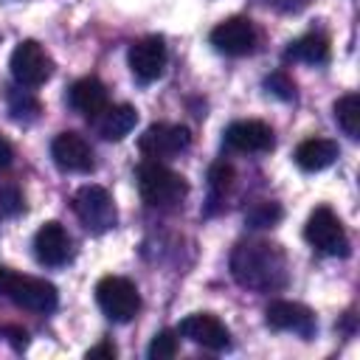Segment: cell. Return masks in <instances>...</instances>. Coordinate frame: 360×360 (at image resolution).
Masks as SVG:
<instances>
[{
	"label": "cell",
	"instance_id": "cell-1",
	"mask_svg": "<svg viewBox=\"0 0 360 360\" xmlns=\"http://www.w3.org/2000/svg\"><path fill=\"white\" fill-rule=\"evenodd\" d=\"M231 276L256 292L281 290L287 284L284 250L270 242H239L231 253Z\"/></svg>",
	"mask_w": 360,
	"mask_h": 360
},
{
	"label": "cell",
	"instance_id": "cell-2",
	"mask_svg": "<svg viewBox=\"0 0 360 360\" xmlns=\"http://www.w3.org/2000/svg\"><path fill=\"white\" fill-rule=\"evenodd\" d=\"M135 177H138L141 200L146 205H152V208H174L188 194V183L183 180V174H177L174 169H169L158 158L143 160L138 166Z\"/></svg>",
	"mask_w": 360,
	"mask_h": 360
},
{
	"label": "cell",
	"instance_id": "cell-3",
	"mask_svg": "<svg viewBox=\"0 0 360 360\" xmlns=\"http://www.w3.org/2000/svg\"><path fill=\"white\" fill-rule=\"evenodd\" d=\"M96 301H98V309L110 321H115V323L132 321L138 315V309H141L138 287L129 278H124V276H104V278H98Z\"/></svg>",
	"mask_w": 360,
	"mask_h": 360
},
{
	"label": "cell",
	"instance_id": "cell-4",
	"mask_svg": "<svg viewBox=\"0 0 360 360\" xmlns=\"http://www.w3.org/2000/svg\"><path fill=\"white\" fill-rule=\"evenodd\" d=\"M304 239H307L315 250H321V253H326V256H346V253H349V236H346V231H343V222H340L338 214H335L332 208H326V205H318V208L309 214V219H307V225H304Z\"/></svg>",
	"mask_w": 360,
	"mask_h": 360
},
{
	"label": "cell",
	"instance_id": "cell-5",
	"mask_svg": "<svg viewBox=\"0 0 360 360\" xmlns=\"http://www.w3.org/2000/svg\"><path fill=\"white\" fill-rule=\"evenodd\" d=\"M73 211L82 219V225L87 231H93V233L110 231L115 225V219H118L110 191L101 188V186H96V183H87V186H82L73 194Z\"/></svg>",
	"mask_w": 360,
	"mask_h": 360
},
{
	"label": "cell",
	"instance_id": "cell-6",
	"mask_svg": "<svg viewBox=\"0 0 360 360\" xmlns=\"http://www.w3.org/2000/svg\"><path fill=\"white\" fill-rule=\"evenodd\" d=\"M8 68H11V76H14V82L20 87H39V84H45L51 79L53 62H51L48 51L37 39H22L11 51Z\"/></svg>",
	"mask_w": 360,
	"mask_h": 360
},
{
	"label": "cell",
	"instance_id": "cell-7",
	"mask_svg": "<svg viewBox=\"0 0 360 360\" xmlns=\"http://www.w3.org/2000/svg\"><path fill=\"white\" fill-rule=\"evenodd\" d=\"M6 298H11L17 307L31 309V312H53L59 304V292L51 281L45 278H34V276H17L11 273L8 287H6Z\"/></svg>",
	"mask_w": 360,
	"mask_h": 360
},
{
	"label": "cell",
	"instance_id": "cell-8",
	"mask_svg": "<svg viewBox=\"0 0 360 360\" xmlns=\"http://www.w3.org/2000/svg\"><path fill=\"white\" fill-rule=\"evenodd\" d=\"M177 335H183L191 343H197L202 349H211V352L231 349V332H228V326L217 315H211V312H194V315L183 318Z\"/></svg>",
	"mask_w": 360,
	"mask_h": 360
},
{
	"label": "cell",
	"instance_id": "cell-9",
	"mask_svg": "<svg viewBox=\"0 0 360 360\" xmlns=\"http://www.w3.org/2000/svg\"><path fill=\"white\" fill-rule=\"evenodd\" d=\"M188 143H191V132L183 124H152L138 138V149L149 158L180 155L183 149H188Z\"/></svg>",
	"mask_w": 360,
	"mask_h": 360
},
{
	"label": "cell",
	"instance_id": "cell-10",
	"mask_svg": "<svg viewBox=\"0 0 360 360\" xmlns=\"http://www.w3.org/2000/svg\"><path fill=\"white\" fill-rule=\"evenodd\" d=\"M211 45L225 56H245L256 48V28L248 17H228L211 31Z\"/></svg>",
	"mask_w": 360,
	"mask_h": 360
},
{
	"label": "cell",
	"instance_id": "cell-11",
	"mask_svg": "<svg viewBox=\"0 0 360 360\" xmlns=\"http://www.w3.org/2000/svg\"><path fill=\"white\" fill-rule=\"evenodd\" d=\"M264 321L270 329H278V332H295L301 338H312L318 323H315V315L309 307L298 304V301H273L267 309H264Z\"/></svg>",
	"mask_w": 360,
	"mask_h": 360
},
{
	"label": "cell",
	"instance_id": "cell-12",
	"mask_svg": "<svg viewBox=\"0 0 360 360\" xmlns=\"http://www.w3.org/2000/svg\"><path fill=\"white\" fill-rule=\"evenodd\" d=\"M51 158L62 172H93V149L79 132H59L51 141Z\"/></svg>",
	"mask_w": 360,
	"mask_h": 360
},
{
	"label": "cell",
	"instance_id": "cell-13",
	"mask_svg": "<svg viewBox=\"0 0 360 360\" xmlns=\"http://www.w3.org/2000/svg\"><path fill=\"white\" fill-rule=\"evenodd\" d=\"M166 68V42L160 37H143L129 48V70L138 82L149 84L160 79Z\"/></svg>",
	"mask_w": 360,
	"mask_h": 360
},
{
	"label": "cell",
	"instance_id": "cell-14",
	"mask_svg": "<svg viewBox=\"0 0 360 360\" xmlns=\"http://www.w3.org/2000/svg\"><path fill=\"white\" fill-rule=\"evenodd\" d=\"M225 146L228 149H236V152H270L276 138H273V129L264 124V121H233L228 129H225Z\"/></svg>",
	"mask_w": 360,
	"mask_h": 360
},
{
	"label": "cell",
	"instance_id": "cell-15",
	"mask_svg": "<svg viewBox=\"0 0 360 360\" xmlns=\"http://www.w3.org/2000/svg\"><path fill=\"white\" fill-rule=\"evenodd\" d=\"M37 262L45 267H62L70 259V236L59 222H45L34 233Z\"/></svg>",
	"mask_w": 360,
	"mask_h": 360
},
{
	"label": "cell",
	"instance_id": "cell-16",
	"mask_svg": "<svg viewBox=\"0 0 360 360\" xmlns=\"http://www.w3.org/2000/svg\"><path fill=\"white\" fill-rule=\"evenodd\" d=\"M68 104L87 118H98L110 107V96H107V87L96 76H84V79L73 82V87L68 93Z\"/></svg>",
	"mask_w": 360,
	"mask_h": 360
},
{
	"label": "cell",
	"instance_id": "cell-17",
	"mask_svg": "<svg viewBox=\"0 0 360 360\" xmlns=\"http://www.w3.org/2000/svg\"><path fill=\"white\" fill-rule=\"evenodd\" d=\"M96 121V129L104 141H121L127 138L135 124H138V110L132 104H115V107H107Z\"/></svg>",
	"mask_w": 360,
	"mask_h": 360
},
{
	"label": "cell",
	"instance_id": "cell-18",
	"mask_svg": "<svg viewBox=\"0 0 360 360\" xmlns=\"http://www.w3.org/2000/svg\"><path fill=\"white\" fill-rule=\"evenodd\" d=\"M338 160V143L329 138H307L295 149V163L304 172H321Z\"/></svg>",
	"mask_w": 360,
	"mask_h": 360
},
{
	"label": "cell",
	"instance_id": "cell-19",
	"mask_svg": "<svg viewBox=\"0 0 360 360\" xmlns=\"http://www.w3.org/2000/svg\"><path fill=\"white\" fill-rule=\"evenodd\" d=\"M284 59L307 62V65H323V62H329V39L323 34H315V31L304 34L284 51Z\"/></svg>",
	"mask_w": 360,
	"mask_h": 360
},
{
	"label": "cell",
	"instance_id": "cell-20",
	"mask_svg": "<svg viewBox=\"0 0 360 360\" xmlns=\"http://www.w3.org/2000/svg\"><path fill=\"white\" fill-rule=\"evenodd\" d=\"M231 183H233V166L225 160H217L208 169V208H205V214L217 211V205H219V200H225Z\"/></svg>",
	"mask_w": 360,
	"mask_h": 360
},
{
	"label": "cell",
	"instance_id": "cell-21",
	"mask_svg": "<svg viewBox=\"0 0 360 360\" xmlns=\"http://www.w3.org/2000/svg\"><path fill=\"white\" fill-rule=\"evenodd\" d=\"M335 121L352 141L360 138V96L357 93H346L335 101Z\"/></svg>",
	"mask_w": 360,
	"mask_h": 360
},
{
	"label": "cell",
	"instance_id": "cell-22",
	"mask_svg": "<svg viewBox=\"0 0 360 360\" xmlns=\"http://www.w3.org/2000/svg\"><path fill=\"white\" fill-rule=\"evenodd\" d=\"M8 112H11L14 121L28 124V121H34L39 115V101L28 90H22V87L8 90Z\"/></svg>",
	"mask_w": 360,
	"mask_h": 360
},
{
	"label": "cell",
	"instance_id": "cell-23",
	"mask_svg": "<svg viewBox=\"0 0 360 360\" xmlns=\"http://www.w3.org/2000/svg\"><path fill=\"white\" fill-rule=\"evenodd\" d=\"M281 205L278 202H270V200H259V202H253L250 208H248V214H245V222L250 225V228H273L278 219H281Z\"/></svg>",
	"mask_w": 360,
	"mask_h": 360
},
{
	"label": "cell",
	"instance_id": "cell-24",
	"mask_svg": "<svg viewBox=\"0 0 360 360\" xmlns=\"http://www.w3.org/2000/svg\"><path fill=\"white\" fill-rule=\"evenodd\" d=\"M174 354H177V335H174L172 329L158 332V335L152 338L149 349H146V357H149V360H169V357H174Z\"/></svg>",
	"mask_w": 360,
	"mask_h": 360
},
{
	"label": "cell",
	"instance_id": "cell-25",
	"mask_svg": "<svg viewBox=\"0 0 360 360\" xmlns=\"http://www.w3.org/2000/svg\"><path fill=\"white\" fill-rule=\"evenodd\" d=\"M264 87H267L273 96H278L281 101H290V98L295 96V84H292V79H290L287 73H281V70L270 73V76L264 79Z\"/></svg>",
	"mask_w": 360,
	"mask_h": 360
},
{
	"label": "cell",
	"instance_id": "cell-26",
	"mask_svg": "<svg viewBox=\"0 0 360 360\" xmlns=\"http://www.w3.org/2000/svg\"><path fill=\"white\" fill-rule=\"evenodd\" d=\"M22 211V194L17 191V186H3L0 188V214L14 217Z\"/></svg>",
	"mask_w": 360,
	"mask_h": 360
},
{
	"label": "cell",
	"instance_id": "cell-27",
	"mask_svg": "<svg viewBox=\"0 0 360 360\" xmlns=\"http://www.w3.org/2000/svg\"><path fill=\"white\" fill-rule=\"evenodd\" d=\"M84 357H87V360H112V357H115V346H112L110 340H101V343L90 346Z\"/></svg>",
	"mask_w": 360,
	"mask_h": 360
},
{
	"label": "cell",
	"instance_id": "cell-28",
	"mask_svg": "<svg viewBox=\"0 0 360 360\" xmlns=\"http://www.w3.org/2000/svg\"><path fill=\"white\" fill-rule=\"evenodd\" d=\"M11 158H14V152H11V143L0 135V169H6L8 163H11Z\"/></svg>",
	"mask_w": 360,
	"mask_h": 360
},
{
	"label": "cell",
	"instance_id": "cell-29",
	"mask_svg": "<svg viewBox=\"0 0 360 360\" xmlns=\"http://www.w3.org/2000/svg\"><path fill=\"white\" fill-rule=\"evenodd\" d=\"M8 335H11V343H14L17 349H25V343H28L25 338H28V335H25L22 329H8Z\"/></svg>",
	"mask_w": 360,
	"mask_h": 360
},
{
	"label": "cell",
	"instance_id": "cell-30",
	"mask_svg": "<svg viewBox=\"0 0 360 360\" xmlns=\"http://www.w3.org/2000/svg\"><path fill=\"white\" fill-rule=\"evenodd\" d=\"M8 278H11V270L0 264V295H6V287H8Z\"/></svg>",
	"mask_w": 360,
	"mask_h": 360
}]
</instances>
